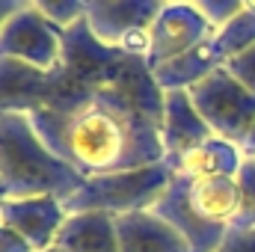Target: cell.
<instances>
[{
  "label": "cell",
  "instance_id": "cell-11",
  "mask_svg": "<svg viewBox=\"0 0 255 252\" xmlns=\"http://www.w3.org/2000/svg\"><path fill=\"white\" fill-rule=\"evenodd\" d=\"M122 252H190L184 235L154 211H133L116 217Z\"/></svg>",
  "mask_w": 255,
  "mask_h": 252
},
{
  "label": "cell",
  "instance_id": "cell-18",
  "mask_svg": "<svg viewBox=\"0 0 255 252\" xmlns=\"http://www.w3.org/2000/svg\"><path fill=\"white\" fill-rule=\"evenodd\" d=\"M196 3V9L220 30L223 24H229L235 15H241L244 12V0H193Z\"/></svg>",
  "mask_w": 255,
  "mask_h": 252
},
{
  "label": "cell",
  "instance_id": "cell-8",
  "mask_svg": "<svg viewBox=\"0 0 255 252\" xmlns=\"http://www.w3.org/2000/svg\"><path fill=\"white\" fill-rule=\"evenodd\" d=\"M65 211L57 196H30V199H6L0 208V223L18 232L33 252H48L57 247V235L63 229Z\"/></svg>",
  "mask_w": 255,
  "mask_h": 252
},
{
  "label": "cell",
  "instance_id": "cell-3",
  "mask_svg": "<svg viewBox=\"0 0 255 252\" xmlns=\"http://www.w3.org/2000/svg\"><path fill=\"white\" fill-rule=\"evenodd\" d=\"M241 190L238 175H214V178H181L172 175L169 187L154 202V214L175 226L190 252H217L229 226L238 217Z\"/></svg>",
  "mask_w": 255,
  "mask_h": 252
},
{
  "label": "cell",
  "instance_id": "cell-12",
  "mask_svg": "<svg viewBox=\"0 0 255 252\" xmlns=\"http://www.w3.org/2000/svg\"><path fill=\"white\" fill-rule=\"evenodd\" d=\"M244 151L238 142H229L223 136H211L205 142H199L196 148L178 154V157H166V163L172 166V175L181 178H214V175H238L244 166Z\"/></svg>",
  "mask_w": 255,
  "mask_h": 252
},
{
  "label": "cell",
  "instance_id": "cell-10",
  "mask_svg": "<svg viewBox=\"0 0 255 252\" xmlns=\"http://www.w3.org/2000/svg\"><path fill=\"white\" fill-rule=\"evenodd\" d=\"M211 136H214V130L199 116V110H196V104L190 98V89L166 92V98H163V127H160L166 157H178V154L196 148L199 142H205Z\"/></svg>",
  "mask_w": 255,
  "mask_h": 252
},
{
  "label": "cell",
  "instance_id": "cell-26",
  "mask_svg": "<svg viewBox=\"0 0 255 252\" xmlns=\"http://www.w3.org/2000/svg\"><path fill=\"white\" fill-rule=\"evenodd\" d=\"M48 252H63V250H57V247H54V250H48Z\"/></svg>",
  "mask_w": 255,
  "mask_h": 252
},
{
  "label": "cell",
  "instance_id": "cell-14",
  "mask_svg": "<svg viewBox=\"0 0 255 252\" xmlns=\"http://www.w3.org/2000/svg\"><path fill=\"white\" fill-rule=\"evenodd\" d=\"M223 65L226 63H223V57H220V51L214 45V36H211L202 45H196L190 51L178 54L175 60L151 68V74H154V80H157V86L163 92H175V89H190V86H196L199 80H205L208 74H214Z\"/></svg>",
  "mask_w": 255,
  "mask_h": 252
},
{
  "label": "cell",
  "instance_id": "cell-15",
  "mask_svg": "<svg viewBox=\"0 0 255 252\" xmlns=\"http://www.w3.org/2000/svg\"><path fill=\"white\" fill-rule=\"evenodd\" d=\"M214 45L223 57V63H229L232 57L244 54L247 48L255 45V12H241L235 15L229 24H223L217 33H214Z\"/></svg>",
  "mask_w": 255,
  "mask_h": 252
},
{
  "label": "cell",
  "instance_id": "cell-24",
  "mask_svg": "<svg viewBox=\"0 0 255 252\" xmlns=\"http://www.w3.org/2000/svg\"><path fill=\"white\" fill-rule=\"evenodd\" d=\"M6 199H9V196H6V184H3V178H0V208H3Z\"/></svg>",
  "mask_w": 255,
  "mask_h": 252
},
{
  "label": "cell",
  "instance_id": "cell-7",
  "mask_svg": "<svg viewBox=\"0 0 255 252\" xmlns=\"http://www.w3.org/2000/svg\"><path fill=\"white\" fill-rule=\"evenodd\" d=\"M148 33H151V48H148L145 63L148 68H157L175 60L178 54L202 45L205 39H211L217 27L196 9V3L184 0V3H166Z\"/></svg>",
  "mask_w": 255,
  "mask_h": 252
},
{
  "label": "cell",
  "instance_id": "cell-25",
  "mask_svg": "<svg viewBox=\"0 0 255 252\" xmlns=\"http://www.w3.org/2000/svg\"><path fill=\"white\" fill-rule=\"evenodd\" d=\"M244 9L247 12H255V0H244Z\"/></svg>",
  "mask_w": 255,
  "mask_h": 252
},
{
  "label": "cell",
  "instance_id": "cell-17",
  "mask_svg": "<svg viewBox=\"0 0 255 252\" xmlns=\"http://www.w3.org/2000/svg\"><path fill=\"white\" fill-rule=\"evenodd\" d=\"M33 9L65 30L86 15V0H33Z\"/></svg>",
  "mask_w": 255,
  "mask_h": 252
},
{
  "label": "cell",
  "instance_id": "cell-23",
  "mask_svg": "<svg viewBox=\"0 0 255 252\" xmlns=\"http://www.w3.org/2000/svg\"><path fill=\"white\" fill-rule=\"evenodd\" d=\"M241 151H244V157H250V160H255V122H253V127L247 130L244 142H241Z\"/></svg>",
  "mask_w": 255,
  "mask_h": 252
},
{
  "label": "cell",
  "instance_id": "cell-9",
  "mask_svg": "<svg viewBox=\"0 0 255 252\" xmlns=\"http://www.w3.org/2000/svg\"><path fill=\"white\" fill-rule=\"evenodd\" d=\"M169 0H86V24L104 45H122L136 30H151Z\"/></svg>",
  "mask_w": 255,
  "mask_h": 252
},
{
  "label": "cell",
  "instance_id": "cell-5",
  "mask_svg": "<svg viewBox=\"0 0 255 252\" xmlns=\"http://www.w3.org/2000/svg\"><path fill=\"white\" fill-rule=\"evenodd\" d=\"M190 98L199 116L214 130V136H223L238 145L244 142L247 130L255 122V92L235 80L226 65L190 86Z\"/></svg>",
  "mask_w": 255,
  "mask_h": 252
},
{
  "label": "cell",
  "instance_id": "cell-4",
  "mask_svg": "<svg viewBox=\"0 0 255 252\" xmlns=\"http://www.w3.org/2000/svg\"><path fill=\"white\" fill-rule=\"evenodd\" d=\"M172 181V166L166 160L142 166V169H128V172H110V175H95L86 178L83 187L65 199L68 214H83V211H104L113 217L133 214V211H151L154 202L163 196V190Z\"/></svg>",
  "mask_w": 255,
  "mask_h": 252
},
{
  "label": "cell",
  "instance_id": "cell-21",
  "mask_svg": "<svg viewBox=\"0 0 255 252\" xmlns=\"http://www.w3.org/2000/svg\"><path fill=\"white\" fill-rule=\"evenodd\" d=\"M0 252H33V247L18 232H12L6 223H0Z\"/></svg>",
  "mask_w": 255,
  "mask_h": 252
},
{
  "label": "cell",
  "instance_id": "cell-13",
  "mask_svg": "<svg viewBox=\"0 0 255 252\" xmlns=\"http://www.w3.org/2000/svg\"><path fill=\"white\" fill-rule=\"evenodd\" d=\"M57 250L63 252H122L116 217L104 211L68 214L57 235Z\"/></svg>",
  "mask_w": 255,
  "mask_h": 252
},
{
  "label": "cell",
  "instance_id": "cell-20",
  "mask_svg": "<svg viewBox=\"0 0 255 252\" xmlns=\"http://www.w3.org/2000/svg\"><path fill=\"white\" fill-rule=\"evenodd\" d=\"M217 252H255V229H229Z\"/></svg>",
  "mask_w": 255,
  "mask_h": 252
},
{
  "label": "cell",
  "instance_id": "cell-2",
  "mask_svg": "<svg viewBox=\"0 0 255 252\" xmlns=\"http://www.w3.org/2000/svg\"><path fill=\"white\" fill-rule=\"evenodd\" d=\"M0 178L9 199L57 196L63 202L86 181L45 145L27 113H0Z\"/></svg>",
  "mask_w": 255,
  "mask_h": 252
},
{
  "label": "cell",
  "instance_id": "cell-16",
  "mask_svg": "<svg viewBox=\"0 0 255 252\" xmlns=\"http://www.w3.org/2000/svg\"><path fill=\"white\" fill-rule=\"evenodd\" d=\"M238 190H241V205L235 217V229H255V160H244L238 172ZM229 226V229H232Z\"/></svg>",
  "mask_w": 255,
  "mask_h": 252
},
{
  "label": "cell",
  "instance_id": "cell-6",
  "mask_svg": "<svg viewBox=\"0 0 255 252\" xmlns=\"http://www.w3.org/2000/svg\"><path fill=\"white\" fill-rule=\"evenodd\" d=\"M63 57V27L48 21L33 6L18 12L0 33V60L27 63L51 71Z\"/></svg>",
  "mask_w": 255,
  "mask_h": 252
},
{
  "label": "cell",
  "instance_id": "cell-22",
  "mask_svg": "<svg viewBox=\"0 0 255 252\" xmlns=\"http://www.w3.org/2000/svg\"><path fill=\"white\" fill-rule=\"evenodd\" d=\"M30 6H33V0H0V33L18 12H24Z\"/></svg>",
  "mask_w": 255,
  "mask_h": 252
},
{
  "label": "cell",
  "instance_id": "cell-1",
  "mask_svg": "<svg viewBox=\"0 0 255 252\" xmlns=\"http://www.w3.org/2000/svg\"><path fill=\"white\" fill-rule=\"evenodd\" d=\"M163 98L145 57L98 42L86 15L63 30L51 71L0 60V113H27L45 145L86 178L166 160Z\"/></svg>",
  "mask_w": 255,
  "mask_h": 252
},
{
  "label": "cell",
  "instance_id": "cell-27",
  "mask_svg": "<svg viewBox=\"0 0 255 252\" xmlns=\"http://www.w3.org/2000/svg\"><path fill=\"white\" fill-rule=\"evenodd\" d=\"M169 3H184V0H169Z\"/></svg>",
  "mask_w": 255,
  "mask_h": 252
},
{
  "label": "cell",
  "instance_id": "cell-19",
  "mask_svg": "<svg viewBox=\"0 0 255 252\" xmlns=\"http://www.w3.org/2000/svg\"><path fill=\"white\" fill-rule=\"evenodd\" d=\"M226 71H229L235 80H241L250 92H255V45L247 48L244 54L232 57V60L226 63Z\"/></svg>",
  "mask_w": 255,
  "mask_h": 252
}]
</instances>
